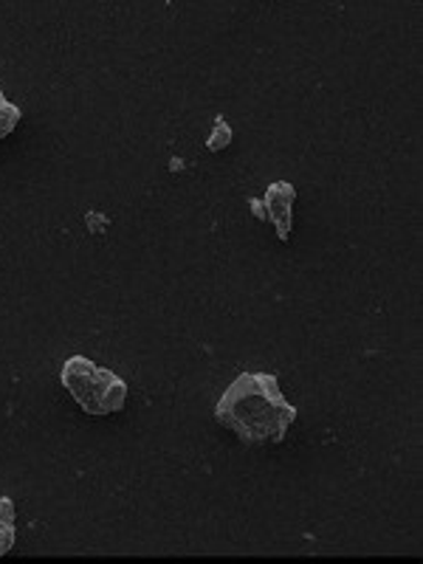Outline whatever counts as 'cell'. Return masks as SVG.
I'll use <instances>...</instances> for the list:
<instances>
[{
	"label": "cell",
	"instance_id": "cell-1",
	"mask_svg": "<svg viewBox=\"0 0 423 564\" xmlns=\"http://www.w3.org/2000/svg\"><path fill=\"white\" fill-rule=\"evenodd\" d=\"M296 406L282 395L274 372H240L215 406V421L246 446H276L296 421Z\"/></svg>",
	"mask_w": 423,
	"mask_h": 564
},
{
	"label": "cell",
	"instance_id": "cell-2",
	"mask_svg": "<svg viewBox=\"0 0 423 564\" xmlns=\"http://www.w3.org/2000/svg\"><path fill=\"white\" fill-rule=\"evenodd\" d=\"M59 381L68 395L90 417H108L122 412L128 404V384L108 367L94 365L85 356H70L59 370Z\"/></svg>",
	"mask_w": 423,
	"mask_h": 564
},
{
	"label": "cell",
	"instance_id": "cell-3",
	"mask_svg": "<svg viewBox=\"0 0 423 564\" xmlns=\"http://www.w3.org/2000/svg\"><path fill=\"white\" fill-rule=\"evenodd\" d=\"M294 204H296V189L289 181H274V184L265 189L263 200V220H271L276 238L289 240L291 231H294Z\"/></svg>",
	"mask_w": 423,
	"mask_h": 564
},
{
	"label": "cell",
	"instance_id": "cell-4",
	"mask_svg": "<svg viewBox=\"0 0 423 564\" xmlns=\"http://www.w3.org/2000/svg\"><path fill=\"white\" fill-rule=\"evenodd\" d=\"M18 511H14V502L9 497H0V556H7L14 547V539H18Z\"/></svg>",
	"mask_w": 423,
	"mask_h": 564
},
{
	"label": "cell",
	"instance_id": "cell-5",
	"mask_svg": "<svg viewBox=\"0 0 423 564\" xmlns=\"http://www.w3.org/2000/svg\"><path fill=\"white\" fill-rule=\"evenodd\" d=\"M20 119H23V110H20L14 102H9L7 94L0 90V139L12 135L14 128L20 124Z\"/></svg>",
	"mask_w": 423,
	"mask_h": 564
},
{
	"label": "cell",
	"instance_id": "cell-6",
	"mask_svg": "<svg viewBox=\"0 0 423 564\" xmlns=\"http://www.w3.org/2000/svg\"><path fill=\"white\" fill-rule=\"evenodd\" d=\"M231 144V128L226 124L224 116H215V130L209 133V139H206V148L212 150V153H220V150H226Z\"/></svg>",
	"mask_w": 423,
	"mask_h": 564
}]
</instances>
